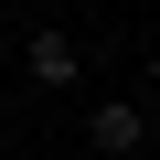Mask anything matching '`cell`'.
Instances as JSON below:
<instances>
[{"label": "cell", "instance_id": "obj_1", "mask_svg": "<svg viewBox=\"0 0 160 160\" xmlns=\"http://www.w3.org/2000/svg\"><path fill=\"white\" fill-rule=\"evenodd\" d=\"M22 75H32L43 96H75V86H86V43H75L64 22H32V43H22Z\"/></svg>", "mask_w": 160, "mask_h": 160}, {"label": "cell", "instance_id": "obj_2", "mask_svg": "<svg viewBox=\"0 0 160 160\" xmlns=\"http://www.w3.org/2000/svg\"><path fill=\"white\" fill-rule=\"evenodd\" d=\"M86 149H96V160H139V149H149V107H139V96H96V107H86Z\"/></svg>", "mask_w": 160, "mask_h": 160}, {"label": "cell", "instance_id": "obj_3", "mask_svg": "<svg viewBox=\"0 0 160 160\" xmlns=\"http://www.w3.org/2000/svg\"><path fill=\"white\" fill-rule=\"evenodd\" d=\"M139 86H149V96H160V43H149V64H139Z\"/></svg>", "mask_w": 160, "mask_h": 160}, {"label": "cell", "instance_id": "obj_4", "mask_svg": "<svg viewBox=\"0 0 160 160\" xmlns=\"http://www.w3.org/2000/svg\"><path fill=\"white\" fill-rule=\"evenodd\" d=\"M96 11H128V0H96Z\"/></svg>", "mask_w": 160, "mask_h": 160}]
</instances>
